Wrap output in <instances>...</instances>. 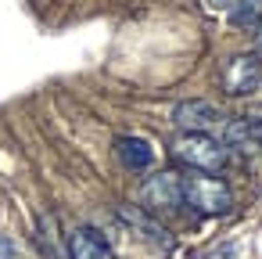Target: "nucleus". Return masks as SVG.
Listing matches in <instances>:
<instances>
[{"label":"nucleus","mask_w":262,"mask_h":259,"mask_svg":"<svg viewBox=\"0 0 262 259\" xmlns=\"http://www.w3.org/2000/svg\"><path fill=\"white\" fill-rule=\"evenodd\" d=\"M58 237H61V234H58L54 216H40V245L47 248L51 259H61V241H58Z\"/></svg>","instance_id":"obj_11"},{"label":"nucleus","mask_w":262,"mask_h":259,"mask_svg":"<svg viewBox=\"0 0 262 259\" xmlns=\"http://www.w3.org/2000/svg\"><path fill=\"white\" fill-rule=\"evenodd\" d=\"M0 259H26L15 237H0Z\"/></svg>","instance_id":"obj_12"},{"label":"nucleus","mask_w":262,"mask_h":259,"mask_svg":"<svg viewBox=\"0 0 262 259\" xmlns=\"http://www.w3.org/2000/svg\"><path fill=\"white\" fill-rule=\"evenodd\" d=\"M223 112L212 105V101H180L172 108V123L187 133H208L212 126H219Z\"/></svg>","instance_id":"obj_5"},{"label":"nucleus","mask_w":262,"mask_h":259,"mask_svg":"<svg viewBox=\"0 0 262 259\" xmlns=\"http://www.w3.org/2000/svg\"><path fill=\"white\" fill-rule=\"evenodd\" d=\"M230 4H233V0H205L208 11H223V8H230Z\"/></svg>","instance_id":"obj_14"},{"label":"nucleus","mask_w":262,"mask_h":259,"mask_svg":"<svg viewBox=\"0 0 262 259\" xmlns=\"http://www.w3.org/2000/svg\"><path fill=\"white\" fill-rule=\"evenodd\" d=\"M183 202L205 216H226L233 209V191L215 176H183Z\"/></svg>","instance_id":"obj_1"},{"label":"nucleus","mask_w":262,"mask_h":259,"mask_svg":"<svg viewBox=\"0 0 262 259\" xmlns=\"http://www.w3.org/2000/svg\"><path fill=\"white\" fill-rule=\"evenodd\" d=\"M226 144H233V148H241V151L258 148V137H255V130H251V123H248L244 115L233 119V123H226Z\"/></svg>","instance_id":"obj_10"},{"label":"nucleus","mask_w":262,"mask_h":259,"mask_svg":"<svg viewBox=\"0 0 262 259\" xmlns=\"http://www.w3.org/2000/svg\"><path fill=\"white\" fill-rule=\"evenodd\" d=\"M115 155L126 169H147L155 162V148L144 137H119L115 141Z\"/></svg>","instance_id":"obj_7"},{"label":"nucleus","mask_w":262,"mask_h":259,"mask_svg":"<svg viewBox=\"0 0 262 259\" xmlns=\"http://www.w3.org/2000/svg\"><path fill=\"white\" fill-rule=\"evenodd\" d=\"M140 202H144V209H151V212L180 209V205H183V176H176V173H158V176H151V180L140 187Z\"/></svg>","instance_id":"obj_3"},{"label":"nucleus","mask_w":262,"mask_h":259,"mask_svg":"<svg viewBox=\"0 0 262 259\" xmlns=\"http://www.w3.org/2000/svg\"><path fill=\"white\" fill-rule=\"evenodd\" d=\"M244 119L251 123V130H255V137H258V144H262V108H251Z\"/></svg>","instance_id":"obj_13"},{"label":"nucleus","mask_w":262,"mask_h":259,"mask_svg":"<svg viewBox=\"0 0 262 259\" xmlns=\"http://www.w3.org/2000/svg\"><path fill=\"white\" fill-rule=\"evenodd\" d=\"M255 51L262 54V26H258V33H255Z\"/></svg>","instance_id":"obj_15"},{"label":"nucleus","mask_w":262,"mask_h":259,"mask_svg":"<svg viewBox=\"0 0 262 259\" xmlns=\"http://www.w3.org/2000/svg\"><path fill=\"white\" fill-rule=\"evenodd\" d=\"M69 259H115L104 237L90 227H76L69 234Z\"/></svg>","instance_id":"obj_6"},{"label":"nucleus","mask_w":262,"mask_h":259,"mask_svg":"<svg viewBox=\"0 0 262 259\" xmlns=\"http://www.w3.org/2000/svg\"><path fill=\"white\" fill-rule=\"evenodd\" d=\"M172 155L201 173H219L226 166V148L208 133H183L172 141Z\"/></svg>","instance_id":"obj_2"},{"label":"nucleus","mask_w":262,"mask_h":259,"mask_svg":"<svg viewBox=\"0 0 262 259\" xmlns=\"http://www.w3.org/2000/svg\"><path fill=\"white\" fill-rule=\"evenodd\" d=\"M230 26H237V29H258L262 26V0H233Z\"/></svg>","instance_id":"obj_9"},{"label":"nucleus","mask_w":262,"mask_h":259,"mask_svg":"<svg viewBox=\"0 0 262 259\" xmlns=\"http://www.w3.org/2000/svg\"><path fill=\"white\" fill-rule=\"evenodd\" d=\"M223 87H226V94H237V97L255 94L262 87V62H258V54H237V58H230L226 72H223Z\"/></svg>","instance_id":"obj_4"},{"label":"nucleus","mask_w":262,"mask_h":259,"mask_svg":"<svg viewBox=\"0 0 262 259\" xmlns=\"http://www.w3.org/2000/svg\"><path fill=\"white\" fill-rule=\"evenodd\" d=\"M122 220H126V223H133V227H140V230H144V237H151L155 245H162V248H169V245H172L169 230H165V227H158L147 212H140V209H122Z\"/></svg>","instance_id":"obj_8"}]
</instances>
